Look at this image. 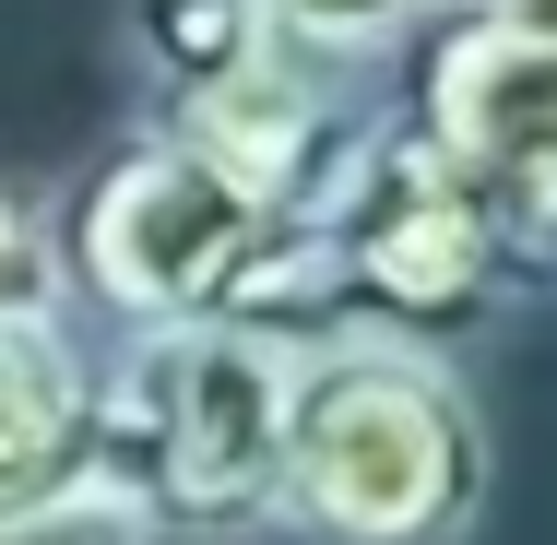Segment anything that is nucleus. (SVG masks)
<instances>
[{
  "mask_svg": "<svg viewBox=\"0 0 557 545\" xmlns=\"http://www.w3.org/2000/svg\"><path fill=\"white\" fill-rule=\"evenodd\" d=\"M72 309L108 332L154 321H273L297 344H321V273H309V214H285L273 190H249L225 154L131 119L108 154L48 202Z\"/></svg>",
  "mask_w": 557,
  "mask_h": 545,
  "instance_id": "nucleus-1",
  "label": "nucleus"
},
{
  "mask_svg": "<svg viewBox=\"0 0 557 545\" xmlns=\"http://www.w3.org/2000/svg\"><path fill=\"white\" fill-rule=\"evenodd\" d=\"M309 344L273 321H154L96 356V486L166 545H285V428Z\"/></svg>",
  "mask_w": 557,
  "mask_h": 545,
  "instance_id": "nucleus-2",
  "label": "nucleus"
},
{
  "mask_svg": "<svg viewBox=\"0 0 557 545\" xmlns=\"http://www.w3.org/2000/svg\"><path fill=\"white\" fill-rule=\"evenodd\" d=\"M498 486V428L474 356L321 332L285 428V545H474Z\"/></svg>",
  "mask_w": 557,
  "mask_h": 545,
  "instance_id": "nucleus-3",
  "label": "nucleus"
},
{
  "mask_svg": "<svg viewBox=\"0 0 557 545\" xmlns=\"http://www.w3.org/2000/svg\"><path fill=\"white\" fill-rule=\"evenodd\" d=\"M309 273H321V332H392L440 356L498 344L546 297L498 190L392 96L368 119V143L344 154V178L309 202Z\"/></svg>",
  "mask_w": 557,
  "mask_h": 545,
  "instance_id": "nucleus-4",
  "label": "nucleus"
},
{
  "mask_svg": "<svg viewBox=\"0 0 557 545\" xmlns=\"http://www.w3.org/2000/svg\"><path fill=\"white\" fill-rule=\"evenodd\" d=\"M119 48H131V119L225 154L285 214L333 190L380 119V96H356V72L321 60L309 36H285L273 0H131Z\"/></svg>",
  "mask_w": 557,
  "mask_h": 545,
  "instance_id": "nucleus-5",
  "label": "nucleus"
},
{
  "mask_svg": "<svg viewBox=\"0 0 557 545\" xmlns=\"http://www.w3.org/2000/svg\"><path fill=\"white\" fill-rule=\"evenodd\" d=\"M392 108L428 119L450 154L498 190V214L522 237L534 285L557 297V36L440 0V12L392 48Z\"/></svg>",
  "mask_w": 557,
  "mask_h": 545,
  "instance_id": "nucleus-6",
  "label": "nucleus"
},
{
  "mask_svg": "<svg viewBox=\"0 0 557 545\" xmlns=\"http://www.w3.org/2000/svg\"><path fill=\"white\" fill-rule=\"evenodd\" d=\"M96 474V332L84 309L0 321V522Z\"/></svg>",
  "mask_w": 557,
  "mask_h": 545,
  "instance_id": "nucleus-7",
  "label": "nucleus"
},
{
  "mask_svg": "<svg viewBox=\"0 0 557 545\" xmlns=\"http://www.w3.org/2000/svg\"><path fill=\"white\" fill-rule=\"evenodd\" d=\"M285 12V36H309L321 60H344V72H368V60H392L440 0H273Z\"/></svg>",
  "mask_w": 557,
  "mask_h": 545,
  "instance_id": "nucleus-8",
  "label": "nucleus"
},
{
  "mask_svg": "<svg viewBox=\"0 0 557 545\" xmlns=\"http://www.w3.org/2000/svg\"><path fill=\"white\" fill-rule=\"evenodd\" d=\"M0 545H166V534H154L119 486H96V474H84V486H60V498L12 510V522H0Z\"/></svg>",
  "mask_w": 557,
  "mask_h": 545,
  "instance_id": "nucleus-9",
  "label": "nucleus"
},
{
  "mask_svg": "<svg viewBox=\"0 0 557 545\" xmlns=\"http://www.w3.org/2000/svg\"><path fill=\"white\" fill-rule=\"evenodd\" d=\"M24 309H72V273H60V237H48V202H24L0 178V321Z\"/></svg>",
  "mask_w": 557,
  "mask_h": 545,
  "instance_id": "nucleus-10",
  "label": "nucleus"
},
{
  "mask_svg": "<svg viewBox=\"0 0 557 545\" xmlns=\"http://www.w3.org/2000/svg\"><path fill=\"white\" fill-rule=\"evenodd\" d=\"M462 12H498V24H534V36H557V0H462Z\"/></svg>",
  "mask_w": 557,
  "mask_h": 545,
  "instance_id": "nucleus-11",
  "label": "nucleus"
}]
</instances>
